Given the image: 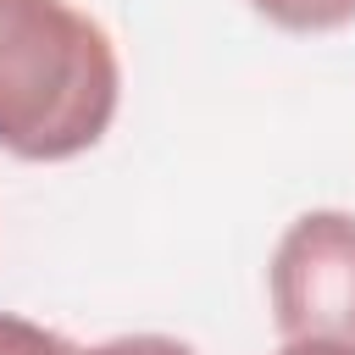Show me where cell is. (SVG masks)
Wrapping results in <instances>:
<instances>
[{
    "mask_svg": "<svg viewBox=\"0 0 355 355\" xmlns=\"http://www.w3.org/2000/svg\"><path fill=\"white\" fill-rule=\"evenodd\" d=\"M122 67L111 33L67 0H0V150L72 161L116 116Z\"/></svg>",
    "mask_w": 355,
    "mask_h": 355,
    "instance_id": "6da1fadb",
    "label": "cell"
},
{
    "mask_svg": "<svg viewBox=\"0 0 355 355\" xmlns=\"http://www.w3.org/2000/svg\"><path fill=\"white\" fill-rule=\"evenodd\" d=\"M272 322L283 338L355 344V216L305 211L272 250Z\"/></svg>",
    "mask_w": 355,
    "mask_h": 355,
    "instance_id": "7a4b0ae2",
    "label": "cell"
},
{
    "mask_svg": "<svg viewBox=\"0 0 355 355\" xmlns=\"http://www.w3.org/2000/svg\"><path fill=\"white\" fill-rule=\"evenodd\" d=\"M250 6L288 33H327L355 22V0H250Z\"/></svg>",
    "mask_w": 355,
    "mask_h": 355,
    "instance_id": "3957f363",
    "label": "cell"
},
{
    "mask_svg": "<svg viewBox=\"0 0 355 355\" xmlns=\"http://www.w3.org/2000/svg\"><path fill=\"white\" fill-rule=\"evenodd\" d=\"M0 355H78V349H72L61 333H50V327L0 311Z\"/></svg>",
    "mask_w": 355,
    "mask_h": 355,
    "instance_id": "277c9868",
    "label": "cell"
},
{
    "mask_svg": "<svg viewBox=\"0 0 355 355\" xmlns=\"http://www.w3.org/2000/svg\"><path fill=\"white\" fill-rule=\"evenodd\" d=\"M78 355H194V349L166 333H128V338H105L94 349H78Z\"/></svg>",
    "mask_w": 355,
    "mask_h": 355,
    "instance_id": "5b68a950",
    "label": "cell"
},
{
    "mask_svg": "<svg viewBox=\"0 0 355 355\" xmlns=\"http://www.w3.org/2000/svg\"><path fill=\"white\" fill-rule=\"evenodd\" d=\"M277 355H355V344H333V338H288Z\"/></svg>",
    "mask_w": 355,
    "mask_h": 355,
    "instance_id": "8992f818",
    "label": "cell"
}]
</instances>
